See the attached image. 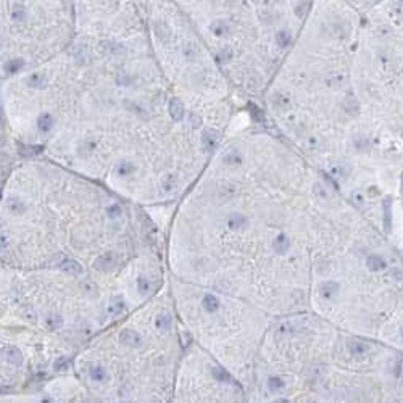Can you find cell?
<instances>
[{
    "label": "cell",
    "mask_w": 403,
    "mask_h": 403,
    "mask_svg": "<svg viewBox=\"0 0 403 403\" xmlns=\"http://www.w3.org/2000/svg\"><path fill=\"white\" fill-rule=\"evenodd\" d=\"M161 247L148 210L42 154H21L0 195V261L33 271L78 266L112 284L140 254Z\"/></svg>",
    "instance_id": "cell-1"
},
{
    "label": "cell",
    "mask_w": 403,
    "mask_h": 403,
    "mask_svg": "<svg viewBox=\"0 0 403 403\" xmlns=\"http://www.w3.org/2000/svg\"><path fill=\"white\" fill-rule=\"evenodd\" d=\"M87 79L78 45L34 71L0 86V116L8 140L21 154H42L74 123Z\"/></svg>",
    "instance_id": "cell-2"
},
{
    "label": "cell",
    "mask_w": 403,
    "mask_h": 403,
    "mask_svg": "<svg viewBox=\"0 0 403 403\" xmlns=\"http://www.w3.org/2000/svg\"><path fill=\"white\" fill-rule=\"evenodd\" d=\"M169 102L136 129L102 181L121 198L148 211L181 194L194 166L187 148L204 147L210 154L204 136L194 142L187 140V134L202 129L189 123V112L186 119H176Z\"/></svg>",
    "instance_id": "cell-3"
},
{
    "label": "cell",
    "mask_w": 403,
    "mask_h": 403,
    "mask_svg": "<svg viewBox=\"0 0 403 403\" xmlns=\"http://www.w3.org/2000/svg\"><path fill=\"white\" fill-rule=\"evenodd\" d=\"M74 37V2L0 0V86L62 55Z\"/></svg>",
    "instance_id": "cell-4"
},
{
    "label": "cell",
    "mask_w": 403,
    "mask_h": 403,
    "mask_svg": "<svg viewBox=\"0 0 403 403\" xmlns=\"http://www.w3.org/2000/svg\"><path fill=\"white\" fill-rule=\"evenodd\" d=\"M144 16L148 45L166 87L176 84L184 95L215 97L223 89L216 63L208 62L202 39L187 29L184 13L171 4L137 2Z\"/></svg>",
    "instance_id": "cell-5"
},
{
    "label": "cell",
    "mask_w": 403,
    "mask_h": 403,
    "mask_svg": "<svg viewBox=\"0 0 403 403\" xmlns=\"http://www.w3.org/2000/svg\"><path fill=\"white\" fill-rule=\"evenodd\" d=\"M18 155H19V150L12 142H7L4 147H0V195H2L5 179L10 173V169H12L15 160L18 158Z\"/></svg>",
    "instance_id": "cell-6"
},
{
    "label": "cell",
    "mask_w": 403,
    "mask_h": 403,
    "mask_svg": "<svg viewBox=\"0 0 403 403\" xmlns=\"http://www.w3.org/2000/svg\"><path fill=\"white\" fill-rule=\"evenodd\" d=\"M339 290H340V286L337 284L336 281H324V282H321L319 287H318L319 295L322 298H326V300L334 298L339 294Z\"/></svg>",
    "instance_id": "cell-7"
},
{
    "label": "cell",
    "mask_w": 403,
    "mask_h": 403,
    "mask_svg": "<svg viewBox=\"0 0 403 403\" xmlns=\"http://www.w3.org/2000/svg\"><path fill=\"white\" fill-rule=\"evenodd\" d=\"M350 171H351V166L345 163V161H334V163H331L329 166V173L336 179H347L350 176Z\"/></svg>",
    "instance_id": "cell-8"
},
{
    "label": "cell",
    "mask_w": 403,
    "mask_h": 403,
    "mask_svg": "<svg viewBox=\"0 0 403 403\" xmlns=\"http://www.w3.org/2000/svg\"><path fill=\"white\" fill-rule=\"evenodd\" d=\"M271 104H273L274 108L281 110V112H287V110H290V107H292L289 95L281 92V90H276V92L271 94Z\"/></svg>",
    "instance_id": "cell-9"
},
{
    "label": "cell",
    "mask_w": 403,
    "mask_h": 403,
    "mask_svg": "<svg viewBox=\"0 0 403 403\" xmlns=\"http://www.w3.org/2000/svg\"><path fill=\"white\" fill-rule=\"evenodd\" d=\"M348 348L354 355H365L369 351V345L366 344V342L358 340V339L348 340Z\"/></svg>",
    "instance_id": "cell-10"
},
{
    "label": "cell",
    "mask_w": 403,
    "mask_h": 403,
    "mask_svg": "<svg viewBox=\"0 0 403 403\" xmlns=\"http://www.w3.org/2000/svg\"><path fill=\"white\" fill-rule=\"evenodd\" d=\"M366 266L371 271H381L386 268V261L381 255H369L366 258Z\"/></svg>",
    "instance_id": "cell-11"
},
{
    "label": "cell",
    "mask_w": 403,
    "mask_h": 403,
    "mask_svg": "<svg viewBox=\"0 0 403 403\" xmlns=\"http://www.w3.org/2000/svg\"><path fill=\"white\" fill-rule=\"evenodd\" d=\"M342 108L345 110L347 115H358L360 113V104L357 102L355 98H351V97L344 98V102H342Z\"/></svg>",
    "instance_id": "cell-12"
},
{
    "label": "cell",
    "mask_w": 403,
    "mask_h": 403,
    "mask_svg": "<svg viewBox=\"0 0 403 403\" xmlns=\"http://www.w3.org/2000/svg\"><path fill=\"white\" fill-rule=\"evenodd\" d=\"M273 248L276 254H286L289 248V239L284 234H279L273 242Z\"/></svg>",
    "instance_id": "cell-13"
},
{
    "label": "cell",
    "mask_w": 403,
    "mask_h": 403,
    "mask_svg": "<svg viewBox=\"0 0 403 403\" xmlns=\"http://www.w3.org/2000/svg\"><path fill=\"white\" fill-rule=\"evenodd\" d=\"M290 40H292V36H290V33L287 31V29H282V31H279L276 34V42L282 48H286L290 44Z\"/></svg>",
    "instance_id": "cell-14"
},
{
    "label": "cell",
    "mask_w": 403,
    "mask_h": 403,
    "mask_svg": "<svg viewBox=\"0 0 403 403\" xmlns=\"http://www.w3.org/2000/svg\"><path fill=\"white\" fill-rule=\"evenodd\" d=\"M292 7H294V13L298 16V18H304L308 12V8L311 7L310 2H294L292 4Z\"/></svg>",
    "instance_id": "cell-15"
},
{
    "label": "cell",
    "mask_w": 403,
    "mask_h": 403,
    "mask_svg": "<svg viewBox=\"0 0 403 403\" xmlns=\"http://www.w3.org/2000/svg\"><path fill=\"white\" fill-rule=\"evenodd\" d=\"M268 387H269L271 392H278V390H281L282 387H284V381H282L281 377H278V376H273V377L268 379Z\"/></svg>",
    "instance_id": "cell-16"
},
{
    "label": "cell",
    "mask_w": 403,
    "mask_h": 403,
    "mask_svg": "<svg viewBox=\"0 0 403 403\" xmlns=\"http://www.w3.org/2000/svg\"><path fill=\"white\" fill-rule=\"evenodd\" d=\"M344 83H345V78L342 76V74L334 73V74H329L328 76V84H329V87H339V86H342Z\"/></svg>",
    "instance_id": "cell-17"
},
{
    "label": "cell",
    "mask_w": 403,
    "mask_h": 403,
    "mask_svg": "<svg viewBox=\"0 0 403 403\" xmlns=\"http://www.w3.org/2000/svg\"><path fill=\"white\" fill-rule=\"evenodd\" d=\"M258 18L261 23L268 26L271 23V19H273V15L269 13V10H258Z\"/></svg>",
    "instance_id": "cell-18"
},
{
    "label": "cell",
    "mask_w": 403,
    "mask_h": 403,
    "mask_svg": "<svg viewBox=\"0 0 403 403\" xmlns=\"http://www.w3.org/2000/svg\"><path fill=\"white\" fill-rule=\"evenodd\" d=\"M313 190H315V194H316L318 197H321V198H328V197H329L326 186H322L321 183H316V184L313 186Z\"/></svg>",
    "instance_id": "cell-19"
},
{
    "label": "cell",
    "mask_w": 403,
    "mask_h": 403,
    "mask_svg": "<svg viewBox=\"0 0 403 403\" xmlns=\"http://www.w3.org/2000/svg\"><path fill=\"white\" fill-rule=\"evenodd\" d=\"M7 142H10L8 137H7V133H5V128H4V121H2V116H0V147H4Z\"/></svg>",
    "instance_id": "cell-20"
},
{
    "label": "cell",
    "mask_w": 403,
    "mask_h": 403,
    "mask_svg": "<svg viewBox=\"0 0 403 403\" xmlns=\"http://www.w3.org/2000/svg\"><path fill=\"white\" fill-rule=\"evenodd\" d=\"M307 144H308L310 148H316V147L321 144V140H319V137H316V136H310V137L307 139Z\"/></svg>",
    "instance_id": "cell-21"
},
{
    "label": "cell",
    "mask_w": 403,
    "mask_h": 403,
    "mask_svg": "<svg viewBox=\"0 0 403 403\" xmlns=\"http://www.w3.org/2000/svg\"><path fill=\"white\" fill-rule=\"evenodd\" d=\"M351 200H354L357 205H361L363 200H365V195H363L361 192H358V190H355V192L351 194Z\"/></svg>",
    "instance_id": "cell-22"
},
{
    "label": "cell",
    "mask_w": 403,
    "mask_h": 403,
    "mask_svg": "<svg viewBox=\"0 0 403 403\" xmlns=\"http://www.w3.org/2000/svg\"><path fill=\"white\" fill-rule=\"evenodd\" d=\"M384 210H386V229H389V198L386 200V204H384Z\"/></svg>",
    "instance_id": "cell-23"
},
{
    "label": "cell",
    "mask_w": 403,
    "mask_h": 403,
    "mask_svg": "<svg viewBox=\"0 0 403 403\" xmlns=\"http://www.w3.org/2000/svg\"><path fill=\"white\" fill-rule=\"evenodd\" d=\"M379 194V190L376 187H369V197H376Z\"/></svg>",
    "instance_id": "cell-24"
},
{
    "label": "cell",
    "mask_w": 403,
    "mask_h": 403,
    "mask_svg": "<svg viewBox=\"0 0 403 403\" xmlns=\"http://www.w3.org/2000/svg\"><path fill=\"white\" fill-rule=\"evenodd\" d=\"M274 403H290V401H289L287 398H279V400H276Z\"/></svg>",
    "instance_id": "cell-25"
},
{
    "label": "cell",
    "mask_w": 403,
    "mask_h": 403,
    "mask_svg": "<svg viewBox=\"0 0 403 403\" xmlns=\"http://www.w3.org/2000/svg\"><path fill=\"white\" fill-rule=\"evenodd\" d=\"M42 403H54V400L50 398V397H45V398L42 400Z\"/></svg>",
    "instance_id": "cell-26"
},
{
    "label": "cell",
    "mask_w": 403,
    "mask_h": 403,
    "mask_svg": "<svg viewBox=\"0 0 403 403\" xmlns=\"http://www.w3.org/2000/svg\"><path fill=\"white\" fill-rule=\"evenodd\" d=\"M400 369H401V374H403V360L400 361Z\"/></svg>",
    "instance_id": "cell-27"
},
{
    "label": "cell",
    "mask_w": 403,
    "mask_h": 403,
    "mask_svg": "<svg viewBox=\"0 0 403 403\" xmlns=\"http://www.w3.org/2000/svg\"><path fill=\"white\" fill-rule=\"evenodd\" d=\"M121 403H131V401H128V400H124V401H121Z\"/></svg>",
    "instance_id": "cell-28"
},
{
    "label": "cell",
    "mask_w": 403,
    "mask_h": 403,
    "mask_svg": "<svg viewBox=\"0 0 403 403\" xmlns=\"http://www.w3.org/2000/svg\"><path fill=\"white\" fill-rule=\"evenodd\" d=\"M401 340H403V328H401Z\"/></svg>",
    "instance_id": "cell-29"
},
{
    "label": "cell",
    "mask_w": 403,
    "mask_h": 403,
    "mask_svg": "<svg viewBox=\"0 0 403 403\" xmlns=\"http://www.w3.org/2000/svg\"><path fill=\"white\" fill-rule=\"evenodd\" d=\"M308 403H316V401H313V400H310V401H308Z\"/></svg>",
    "instance_id": "cell-30"
}]
</instances>
